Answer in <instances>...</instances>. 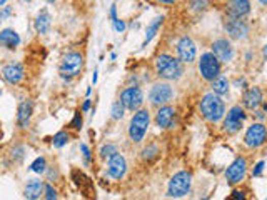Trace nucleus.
Returning <instances> with one entry per match:
<instances>
[{
	"label": "nucleus",
	"instance_id": "obj_41",
	"mask_svg": "<svg viewBox=\"0 0 267 200\" xmlns=\"http://www.w3.org/2000/svg\"><path fill=\"white\" fill-rule=\"evenodd\" d=\"M232 197H234V198H246L244 192H239V190H234V192H232Z\"/></svg>",
	"mask_w": 267,
	"mask_h": 200
},
{
	"label": "nucleus",
	"instance_id": "obj_9",
	"mask_svg": "<svg viewBox=\"0 0 267 200\" xmlns=\"http://www.w3.org/2000/svg\"><path fill=\"white\" fill-rule=\"evenodd\" d=\"M118 100L124 104L126 110L135 112L142 109V105H144V92H142L139 85H129L121 92V98Z\"/></svg>",
	"mask_w": 267,
	"mask_h": 200
},
{
	"label": "nucleus",
	"instance_id": "obj_19",
	"mask_svg": "<svg viewBox=\"0 0 267 200\" xmlns=\"http://www.w3.org/2000/svg\"><path fill=\"white\" fill-rule=\"evenodd\" d=\"M262 100H264L262 90H260L259 87H251V89H247L244 92V95H242V107L247 110H256L262 105Z\"/></svg>",
	"mask_w": 267,
	"mask_h": 200
},
{
	"label": "nucleus",
	"instance_id": "obj_46",
	"mask_svg": "<svg viewBox=\"0 0 267 200\" xmlns=\"http://www.w3.org/2000/svg\"><path fill=\"white\" fill-rule=\"evenodd\" d=\"M259 4H262V5H267V0H257Z\"/></svg>",
	"mask_w": 267,
	"mask_h": 200
},
{
	"label": "nucleus",
	"instance_id": "obj_44",
	"mask_svg": "<svg viewBox=\"0 0 267 200\" xmlns=\"http://www.w3.org/2000/svg\"><path fill=\"white\" fill-rule=\"evenodd\" d=\"M92 82H94V84L97 82V70H96V72H94V75H92Z\"/></svg>",
	"mask_w": 267,
	"mask_h": 200
},
{
	"label": "nucleus",
	"instance_id": "obj_12",
	"mask_svg": "<svg viewBox=\"0 0 267 200\" xmlns=\"http://www.w3.org/2000/svg\"><path fill=\"white\" fill-rule=\"evenodd\" d=\"M246 174H247V160L244 157H237L227 167V170H225V180H227L229 185L241 184L244 180Z\"/></svg>",
	"mask_w": 267,
	"mask_h": 200
},
{
	"label": "nucleus",
	"instance_id": "obj_23",
	"mask_svg": "<svg viewBox=\"0 0 267 200\" xmlns=\"http://www.w3.org/2000/svg\"><path fill=\"white\" fill-rule=\"evenodd\" d=\"M34 25H35V30H37V34H40V35L49 34L50 27H52V17H50L49 12H47V9L39 12L37 17H35Z\"/></svg>",
	"mask_w": 267,
	"mask_h": 200
},
{
	"label": "nucleus",
	"instance_id": "obj_36",
	"mask_svg": "<svg viewBox=\"0 0 267 200\" xmlns=\"http://www.w3.org/2000/svg\"><path fill=\"white\" fill-rule=\"evenodd\" d=\"M82 123H84V122H82V114H80V112H75L74 119H72V122H70V127H72L74 130H80Z\"/></svg>",
	"mask_w": 267,
	"mask_h": 200
},
{
	"label": "nucleus",
	"instance_id": "obj_11",
	"mask_svg": "<svg viewBox=\"0 0 267 200\" xmlns=\"http://www.w3.org/2000/svg\"><path fill=\"white\" fill-rule=\"evenodd\" d=\"M224 30L227 32V35L234 40H244L249 35V25L246 20L242 19H235V17H227L224 20Z\"/></svg>",
	"mask_w": 267,
	"mask_h": 200
},
{
	"label": "nucleus",
	"instance_id": "obj_28",
	"mask_svg": "<svg viewBox=\"0 0 267 200\" xmlns=\"http://www.w3.org/2000/svg\"><path fill=\"white\" fill-rule=\"evenodd\" d=\"M69 140H70V135L65 132V130H61V132H57L55 135H53L52 145L55 147V149H62L64 145L69 144Z\"/></svg>",
	"mask_w": 267,
	"mask_h": 200
},
{
	"label": "nucleus",
	"instance_id": "obj_27",
	"mask_svg": "<svg viewBox=\"0 0 267 200\" xmlns=\"http://www.w3.org/2000/svg\"><path fill=\"white\" fill-rule=\"evenodd\" d=\"M47 158L45 157H37L35 160L31 163V167H28V170L31 172H34V174H45V170H47Z\"/></svg>",
	"mask_w": 267,
	"mask_h": 200
},
{
	"label": "nucleus",
	"instance_id": "obj_45",
	"mask_svg": "<svg viewBox=\"0 0 267 200\" xmlns=\"http://www.w3.org/2000/svg\"><path fill=\"white\" fill-rule=\"evenodd\" d=\"M5 4H7V0H0V7H4Z\"/></svg>",
	"mask_w": 267,
	"mask_h": 200
},
{
	"label": "nucleus",
	"instance_id": "obj_8",
	"mask_svg": "<svg viewBox=\"0 0 267 200\" xmlns=\"http://www.w3.org/2000/svg\"><path fill=\"white\" fill-rule=\"evenodd\" d=\"M246 119H247V114L244 107L234 105V107H230L227 114L224 115V130L227 134H237L244 127Z\"/></svg>",
	"mask_w": 267,
	"mask_h": 200
},
{
	"label": "nucleus",
	"instance_id": "obj_6",
	"mask_svg": "<svg viewBox=\"0 0 267 200\" xmlns=\"http://www.w3.org/2000/svg\"><path fill=\"white\" fill-rule=\"evenodd\" d=\"M197 69L200 77L207 82H212L216 77L221 75V60L212 54V52H204L197 62Z\"/></svg>",
	"mask_w": 267,
	"mask_h": 200
},
{
	"label": "nucleus",
	"instance_id": "obj_20",
	"mask_svg": "<svg viewBox=\"0 0 267 200\" xmlns=\"http://www.w3.org/2000/svg\"><path fill=\"white\" fill-rule=\"evenodd\" d=\"M227 17H235V19H244L251 14V0H229L227 4Z\"/></svg>",
	"mask_w": 267,
	"mask_h": 200
},
{
	"label": "nucleus",
	"instance_id": "obj_38",
	"mask_svg": "<svg viewBox=\"0 0 267 200\" xmlns=\"http://www.w3.org/2000/svg\"><path fill=\"white\" fill-rule=\"evenodd\" d=\"M110 19H112V20L118 19V17H117V7H115V4H114V5H112V7H110Z\"/></svg>",
	"mask_w": 267,
	"mask_h": 200
},
{
	"label": "nucleus",
	"instance_id": "obj_25",
	"mask_svg": "<svg viewBox=\"0 0 267 200\" xmlns=\"http://www.w3.org/2000/svg\"><path fill=\"white\" fill-rule=\"evenodd\" d=\"M162 23H164V17H162V15H160V17H156V19L152 20L151 25L147 27V32H145V37H144V42H142V49H144V47H147V45H149V44L152 42V39L159 34L160 27H162Z\"/></svg>",
	"mask_w": 267,
	"mask_h": 200
},
{
	"label": "nucleus",
	"instance_id": "obj_1",
	"mask_svg": "<svg viewBox=\"0 0 267 200\" xmlns=\"http://www.w3.org/2000/svg\"><path fill=\"white\" fill-rule=\"evenodd\" d=\"M199 110L207 122L217 123V122H221L225 115V104L221 98V95H217V93H214V92H209L202 97V100H200Z\"/></svg>",
	"mask_w": 267,
	"mask_h": 200
},
{
	"label": "nucleus",
	"instance_id": "obj_37",
	"mask_svg": "<svg viewBox=\"0 0 267 200\" xmlns=\"http://www.w3.org/2000/svg\"><path fill=\"white\" fill-rule=\"evenodd\" d=\"M264 167H265V162H264V160L257 162L256 167H254V170H252V177H259V175H262Z\"/></svg>",
	"mask_w": 267,
	"mask_h": 200
},
{
	"label": "nucleus",
	"instance_id": "obj_26",
	"mask_svg": "<svg viewBox=\"0 0 267 200\" xmlns=\"http://www.w3.org/2000/svg\"><path fill=\"white\" fill-rule=\"evenodd\" d=\"M211 87H212V92L217 93V95H227L229 93V89H230V84L227 77H224V75H219L212 82H211Z\"/></svg>",
	"mask_w": 267,
	"mask_h": 200
},
{
	"label": "nucleus",
	"instance_id": "obj_35",
	"mask_svg": "<svg viewBox=\"0 0 267 200\" xmlns=\"http://www.w3.org/2000/svg\"><path fill=\"white\" fill-rule=\"evenodd\" d=\"M58 195H57V190L53 189L50 184H45V190H44V198L47 200H55Z\"/></svg>",
	"mask_w": 267,
	"mask_h": 200
},
{
	"label": "nucleus",
	"instance_id": "obj_40",
	"mask_svg": "<svg viewBox=\"0 0 267 200\" xmlns=\"http://www.w3.org/2000/svg\"><path fill=\"white\" fill-rule=\"evenodd\" d=\"M256 119H257L259 122H262V120L265 119V114H264L262 110H257V109H256Z\"/></svg>",
	"mask_w": 267,
	"mask_h": 200
},
{
	"label": "nucleus",
	"instance_id": "obj_43",
	"mask_svg": "<svg viewBox=\"0 0 267 200\" xmlns=\"http://www.w3.org/2000/svg\"><path fill=\"white\" fill-rule=\"evenodd\" d=\"M262 54H264V58L267 60V44L264 45V49H262Z\"/></svg>",
	"mask_w": 267,
	"mask_h": 200
},
{
	"label": "nucleus",
	"instance_id": "obj_5",
	"mask_svg": "<svg viewBox=\"0 0 267 200\" xmlns=\"http://www.w3.org/2000/svg\"><path fill=\"white\" fill-rule=\"evenodd\" d=\"M192 189V174L187 172V170H181L177 172L174 177L169 180V187H167V197L172 198H181L186 197Z\"/></svg>",
	"mask_w": 267,
	"mask_h": 200
},
{
	"label": "nucleus",
	"instance_id": "obj_22",
	"mask_svg": "<svg viewBox=\"0 0 267 200\" xmlns=\"http://www.w3.org/2000/svg\"><path fill=\"white\" fill-rule=\"evenodd\" d=\"M20 45V35L14 28H4L0 30V47L7 50H15Z\"/></svg>",
	"mask_w": 267,
	"mask_h": 200
},
{
	"label": "nucleus",
	"instance_id": "obj_29",
	"mask_svg": "<svg viewBox=\"0 0 267 200\" xmlns=\"http://www.w3.org/2000/svg\"><path fill=\"white\" fill-rule=\"evenodd\" d=\"M124 114H126V107H124V104L121 100H115L114 104H112V109H110V117L112 120H121Z\"/></svg>",
	"mask_w": 267,
	"mask_h": 200
},
{
	"label": "nucleus",
	"instance_id": "obj_15",
	"mask_svg": "<svg viewBox=\"0 0 267 200\" xmlns=\"http://www.w3.org/2000/svg\"><path fill=\"white\" fill-rule=\"evenodd\" d=\"M25 77V70L19 62H10L2 69V79L10 85H19Z\"/></svg>",
	"mask_w": 267,
	"mask_h": 200
},
{
	"label": "nucleus",
	"instance_id": "obj_10",
	"mask_svg": "<svg viewBox=\"0 0 267 200\" xmlns=\"http://www.w3.org/2000/svg\"><path fill=\"white\" fill-rule=\"evenodd\" d=\"M265 140H267V127L262 122L252 123L244 135V144L249 149H259V147L265 144Z\"/></svg>",
	"mask_w": 267,
	"mask_h": 200
},
{
	"label": "nucleus",
	"instance_id": "obj_13",
	"mask_svg": "<svg viewBox=\"0 0 267 200\" xmlns=\"http://www.w3.org/2000/svg\"><path fill=\"white\" fill-rule=\"evenodd\" d=\"M177 57L182 63H192L197 58V45L191 37H182L177 42Z\"/></svg>",
	"mask_w": 267,
	"mask_h": 200
},
{
	"label": "nucleus",
	"instance_id": "obj_21",
	"mask_svg": "<svg viewBox=\"0 0 267 200\" xmlns=\"http://www.w3.org/2000/svg\"><path fill=\"white\" fill-rule=\"evenodd\" d=\"M44 190H45V182L40 179H31L25 184V189H23V197L28 200H37L40 197H44Z\"/></svg>",
	"mask_w": 267,
	"mask_h": 200
},
{
	"label": "nucleus",
	"instance_id": "obj_39",
	"mask_svg": "<svg viewBox=\"0 0 267 200\" xmlns=\"http://www.w3.org/2000/svg\"><path fill=\"white\" fill-rule=\"evenodd\" d=\"M91 105H92L91 98H87L85 102H84V105H82V112H88V110H91Z\"/></svg>",
	"mask_w": 267,
	"mask_h": 200
},
{
	"label": "nucleus",
	"instance_id": "obj_3",
	"mask_svg": "<svg viewBox=\"0 0 267 200\" xmlns=\"http://www.w3.org/2000/svg\"><path fill=\"white\" fill-rule=\"evenodd\" d=\"M151 125V112L147 109H139L134 112L132 119L129 122V139L132 140L134 144H140L144 137L147 135Z\"/></svg>",
	"mask_w": 267,
	"mask_h": 200
},
{
	"label": "nucleus",
	"instance_id": "obj_30",
	"mask_svg": "<svg viewBox=\"0 0 267 200\" xmlns=\"http://www.w3.org/2000/svg\"><path fill=\"white\" fill-rule=\"evenodd\" d=\"M159 155V149H157V145H147L144 150H142V160H145V162H151V160H156Z\"/></svg>",
	"mask_w": 267,
	"mask_h": 200
},
{
	"label": "nucleus",
	"instance_id": "obj_4",
	"mask_svg": "<svg viewBox=\"0 0 267 200\" xmlns=\"http://www.w3.org/2000/svg\"><path fill=\"white\" fill-rule=\"evenodd\" d=\"M82 69H84V55L80 52H69L67 55L62 58L61 67H58V74L64 80L70 82L80 75Z\"/></svg>",
	"mask_w": 267,
	"mask_h": 200
},
{
	"label": "nucleus",
	"instance_id": "obj_32",
	"mask_svg": "<svg viewBox=\"0 0 267 200\" xmlns=\"http://www.w3.org/2000/svg\"><path fill=\"white\" fill-rule=\"evenodd\" d=\"M80 152H82V157H84V163L85 165H91V160H92V152L88 149L87 144H80Z\"/></svg>",
	"mask_w": 267,
	"mask_h": 200
},
{
	"label": "nucleus",
	"instance_id": "obj_2",
	"mask_svg": "<svg viewBox=\"0 0 267 200\" xmlns=\"http://www.w3.org/2000/svg\"><path fill=\"white\" fill-rule=\"evenodd\" d=\"M156 72L160 79L167 82L179 80L184 75V63L169 54H160L156 58Z\"/></svg>",
	"mask_w": 267,
	"mask_h": 200
},
{
	"label": "nucleus",
	"instance_id": "obj_16",
	"mask_svg": "<svg viewBox=\"0 0 267 200\" xmlns=\"http://www.w3.org/2000/svg\"><path fill=\"white\" fill-rule=\"evenodd\" d=\"M212 54L221 60V63H227L234 58V47L227 39H217L212 42Z\"/></svg>",
	"mask_w": 267,
	"mask_h": 200
},
{
	"label": "nucleus",
	"instance_id": "obj_17",
	"mask_svg": "<svg viewBox=\"0 0 267 200\" xmlns=\"http://www.w3.org/2000/svg\"><path fill=\"white\" fill-rule=\"evenodd\" d=\"M174 117H175V110L170 105H160L157 107L156 112V125L162 130H167V128H172V123H174Z\"/></svg>",
	"mask_w": 267,
	"mask_h": 200
},
{
	"label": "nucleus",
	"instance_id": "obj_24",
	"mask_svg": "<svg viewBox=\"0 0 267 200\" xmlns=\"http://www.w3.org/2000/svg\"><path fill=\"white\" fill-rule=\"evenodd\" d=\"M72 179L75 182V185L79 187L82 192H87V195H91L94 190V185H92V180L88 179L84 172H80V170H72Z\"/></svg>",
	"mask_w": 267,
	"mask_h": 200
},
{
	"label": "nucleus",
	"instance_id": "obj_14",
	"mask_svg": "<svg viewBox=\"0 0 267 200\" xmlns=\"http://www.w3.org/2000/svg\"><path fill=\"white\" fill-rule=\"evenodd\" d=\"M127 174V160L122 154L115 152L107 162V175L114 180H122Z\"/></svg>",
	"mask_w": 267,
	"mask_h": 200
},
{
	"label": "nucleus",
	"instance_id": "obj_7",
	"mask_svg": "<svg viewBox=\"0 0 267 200\" xmlns=\"http://www.w3.org/2000/svg\"><path fill=\"white\" fill-rule=\"evenodd\" d=\"M175 92L174 87H172L167 80L165 82H157L151 87L149 92V102L154 107H160V105H167L172 98H174Z\"/></svg>",
	"mask_w": 267,
	"mask_h": 200
},
{
	"label": "nucleus",
	"instance_id": "obj_34",
	"mask_svg": "<svg viewBox=\"0 0 267 200\" xmlns=\"http://www.w3.org/2000/svg\"><path fill=\"white\" fill-rule=\"evenodd\" d=\"M112 27H114V30L117 34H124L126 32V28H127V23H126V20H122V19H115V20H112Z\"/></svg>",
	"mask_w": 267,
	"mask_h": 200
},
{
	"label": "nucleus",
	"instance_id": "obj_31",
	"mask_svg": "<svg viewBox=\"0 0 267 200\" xmlns=\"http://www.w3.org/2000/svg\"><path fill=\"white\" fill-rule=\"evenodd\" d=\"M115 152H118V150H117V147H115L114 144H105V145L100 147L99 157L102 158V160H109V158H110L112 155H114Z\"/></svg>",
	"mask_w": 267,
	"mask_h": 200
},
{
	"label": "nucleus",
	"instance_id": "obj_18",
	"mask_svg": "<svg viewBox=\"0 0 267 200\" xmlns=\"http://www.w3.org/2000/svg\"><path fill=\"white\" fill-rule=\"evenodd\" d=\"M34 115V102L32 100H22L19 104V109H17V127L19 128H27L31 119Z\"/></svg>",
	"mask_w": 267,
	"mask_h": 200
},
{
	"label": "nucleus",
	"instance_id": "obj_33",
	"mask_svg": "<svg viewBox=\"0 0 267 200\" xmlns=\"http://www.w3.org/2000/svg\"><path fill=\"white\" fill-rule=\"evenodd\" d=\"M12 14H14V9L10 7V5H5V7H0V25L9 19V17H12Z\"/></svg>",
	"mask_w": 267,
	"mask_h": 200
},
{
	"label": "nucleus",
	"instance_id": "obj_47",
	"mask_svg": "<svg viewBox=\"0 0 267 200\" xmlns=\"http://www.w3.org/2000/svg\"><path fill=\"white\" fill-rule=\"evenodd\" d=\"M22 2H32V0H22Z\"/></svg>",
	"mask_w": 267,
	"mask_h": 200
},
{
	"label": "nucleus",
	"instance_id": "obj_42",
	"mask_svg": "<svg viewBox=\"0 0 267 200\" xmlns=\"http://www.w3.org/2000/svg\"><path fill=\"white\" fill-rule=\"evenodd\" d=\"M159 2L160 4H165V5H172V4L175 2V0H159Z\"/></svg>",
	"mask_w": 267,
	"mask_h": 200
}]
</instances>
